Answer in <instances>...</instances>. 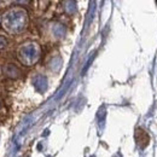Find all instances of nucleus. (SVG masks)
Returning a JSON list of instances; mask_svg holds the SVG:
<instances>
[{
  "instance_id": "nucleus-1",
  "label": "nucleus",
  "mask_w": 157,
  "mask_h": 157,
  "mask_svg": "<svg viewBox=\"0 0 157 157\" xmlns=\"http://www.w3.org/2000/svg\"><path fill=\"white\" fill-rule=\"evenodd\" d=\"M136 140H137L138 145L141 149H145L150 143V137H149L147 132H145L143 128H137V131H136Z\"/></svg>"
}]
</instances>
